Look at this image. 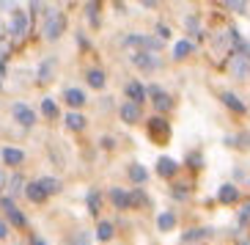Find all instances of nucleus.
Returning a JSON list of instances; mask_svg holds the SVG:
<instances>
[{"label": "nucleus", "instance_id": "ddd939ff", "mask_svg": "<svg viewBox=\"0 0 250 245\" xmlns=\"http://www.w3.org/2000/svg\"><path fill=\"white\" fill-rule=\"evenodd\" d=\"M217 199H220L223 204H234V201H239V190H236V185H223Z\"/></svg>", "mask_w": 250, "mask_h": 245}, {"label": "nucleus", "instance_id": "5701e85b", "mask_svg": "<svg viewBox=\"0 0 250 245\" xmlns=\"http://www.w3.org/2000/svg\"><path fill=\"white\" fill-rule=\"evenodd\" d=\"M42 113H44L47 119H55V116H58V105H55V99L47 97L44 102H42Z\"/></svg>", "mask_w": 250, "mask_h": 245}, {"label": "nucleus", "instance_id": "2eb2a0df", "mask_svg": "<svg viewBox=\"0 0 250 245\" xmlns=\"http://www.w3.org/2000/svg\"><path fill=\"white\" fill-rule=\"evenodd\" d=\"M66 102L72 105V108H83V105H85V94H83L80 89H66Z\"/></svg>", "mask_w": 250, "mask_h": 245}, {"label": "nucleus", "instance_id": "6e6552de", "mask_svg": "<svg viewBox=\"0 0 250 245\" xmlns=\"http://www.w3.org/2000/svg\"><path fill=\"white\" fill-rule=\"evenodd\" d=\"M0 204H3V209L8 212V221L14 223V226H25V223H28V221H25V215H22V212H20V209L14 207V201H11V199H3Z\"/></svg>", "mask_w": 250, "mask_h": 245}, {"label": "nucleus", "instance_id": "9d476101", "mask_svg": "<svg viewBox=\"0 0 250 245\" xmlns=\"http://www.w3.org/2000/svg\"><path fill=\"white\" fill-rule=\"evenodd\" d=\"M25 196H28V201H33V204H42V201L47 199L44 187L39 185V182H28V185H25Z\"/></svg>", "mask_w": 250, "mask_h": 245}, {"label": "nucleus", "instance_id": "0eeeda50", "mask_svg": "<svg viewBox=\"0 0 250 245\" xmlns=\"http://www.w3.org/2000/svg\"><path fill=\"white\" fill-rule=\"evenodd\" d=\"M0 155H3V163H6V165H22L25 163V152H22V149L6 146Z\"/></svg>", "mask_w": 250, "mask_h": 245}, {"label": "nucleus", "instance_id": "dca6fc26", "mask_svg": "<svg viewBox=\"0 0 250 245\" xmlns=\"http://www.w3.org/2000/svg\"><path fill=\"white\" fill-rule=\"evenodd\" d=\"M39 185L44 187L47 199H50L52 193H58V190H61V182H58V179H52V177H42V179H39Z\"/></svg>", "mask_w": 250, "mask_h": 245}, {"label": "nucleus", "instance_id": "473e14b6", "mask_svg": "<svg viewBox=\"0 0 250 245\" xmlns=\"http://www.w3.org/2000/svg\"><path fill=\"white\" fill-rule=\"evenodd\" d=\"M157 33H160V36H162V39H168V36H170V30H168V28H165V25H160V28H157Z\"/></svg>", "mask_w": 250, "mask_h": 245}, {"label": "nucleus", "instance_id": "4be33fe9", "mask_svg": "<svg viewBox=\"0 0 250 245\" xmlns=\"http://www.w3.org/2000/svg\"><path fill=\"white\" fill-rule=\"evenodd\" d=\"M173 223H176V218L170 215V212H162V215L157 218V226H160V231H170V229H173Z\"/></svg>", "mask_w": 250, "mask_h": 245}, {"label": "nucleus", "instance_id": "a878e982", "mask_svg": "<svg viewBox=\"0 0 250 245\" xmlns=\"http://www.w3.org/2000/svg\"><path fill=\"white\" fill-rule=\"evenodd\" d=\"M206 234H209L206 229H192V231H187V234L182 237V243H195V240H204Z\"/></svg>", "mask_w": 250, "mask_h": 245}, {"label": "nucleus", "instance_id": "393cba45", "mask_svg": "<svg viewBox=\"0 0 250 245\" xmlns=\"http://www.w3.org/2000/svg\"><path fill=\"white\" fill-rule=\"evenodd\" d=\"M190 50H192V45H190V42H184V39H182V42H179V45L173 47V58H176V61H182L184 55H190Z\"/></svg>", "mask_w": 250, "mask_h": 245}, {"label": "nucleus", "instance_id": "f3484780", "mask_svg": "<svg viewBox=\"0 0 250 245\" xmlns=\"http://www.w3.org/2000/svg\"><path fill=\"white\" fill-rule=\"evenodd\" d=\"M104 80H107V77H104L102 69H91L88 72V86L91 89H104Z\"/></svg>", "mask_w": 250, "mask_h": 245}, {"label": "nucleus", "instance_id": "7c9ffc66", "mask_svg": "<svg viewBox=\"0 0 250 245\" xmlns=\"http://www.w3.org/2000/svg\"><path fill=\"white\" fill-rule=\"evenodd\" d=\"M248 218H250V204L242 209V212H239V223H248Z\"/></svg>", "mask_w": 250, "mask_h": 245}, {"label": "nucleus", "instance_id": "c85d7f7f", "mask_svg": "<svg viewBox=\"0 0 250 245\" xmlns=\"http://www.w3.org/2000/svg\"><path fill=\"white\" fill-rule=\"evenodd\" d=\"M25 22H28V20H25V14H14V33H17V36L25 30Z\"/></svg>", "mask_w": 250, "mask_h": 245}, {"label": "nucleus", "instance_id": "c756f323", "mask_svg": "<svg viewBox=\"0 0 250 245\" xmlns=\"http://www.w3.org/2000/svg\"><path fill=\"white\" fill-rule=\"evenodd\" d=\"M88 209H91V212L99 209V193H88Z\"/></svg>", "mask_w": 250, "mask_h": 245}, {"label": "nucleus", "instance_id": "2f4dec72", "mask_svg": "<svg viewBox=\"0 0 250 245\" xmlns=\"http://www.w3.org/2000/svg\"><path fill=\"white\" fill-rule=\"evenodd\" d=\"M6 237H8V226L0 221V240H6Z\"/></svg>", "mask_w": 250, "mask_h": 245}, {"label": "nucleus", "instance_id": "f257e3e1", "mask_svg": "<svg viewBox=\"0 0 250 245\" xmlns=\"http://www.w3.org/2000/svg\"><path fill=\"white\" fill-rule=\"evenodd\" d=\"M228 64H231V74H234V77H239V80L250 77V55L248 52H234Z\"/></svg>", "mask_w": 250, "mask_h": 245}, {"label": "nucleus", "instance_id": "20e7f679", "mask_svg": "<svg viewBox=\"0 0 250 245\" xmlns=\"http://www.w3.org/2000/svg\"><path fill=\"white\" fill-rule=\"evenodd\" d=\"M148 91H151V97H154V108H157V111L165 113V111H170V108H173V99L162 91V86H148Z\"/></svg>", "mask_w": 250, "mask_h": 245}, {"label": "nucleus", "instance_id": "f03ea898", "mask_svg": "<svg viewBox=\"0 0 250 245\" xmlns=\"http://www.w3.org/2000/svg\"><path fill=\"white\" fill-rule=\"evenodd\" d=\"M63 33V17L58 11H50L47 14V25H44V36L47 39H58Z\"/></svg>", "mask_w": 250, "mask_h": 245}, {"label": "nucleus", "instance_id": "1a4fd4ad", "mask_svg": "<svg viewBox=\"0 0 250 245\" xmlns=\"http://www.w3.org/2000/svg\"><path fill=\"white\" fill-rule=\"evenodd\" d=\"M126 97H129V102L135 105H143V99H146V86H140V83H126Z\"/></svg>", "mask_w": 250, "mask_h": 245}, {"label": "nucleus", "instance_id": "7ed1b4c3", "mask_svg": "<svg viewBox=\"0 0 250 245\" xmlns=\"http://www.w3.org/2000/svg\"><path fill=\"white\" fill-rule=\"evenodd\" d=\"M11 113H14V119L20 121L22 127H33V124H36V113L30 111V105H25V102H17L14 108H11Z\"/></svg>", "mask_w": 250, "mask_h": 245}, {"label": "nucleus", "instance_id": "72a5a7b5", "mask_svg": "<svg viewBox=\"0 0 250 245\" xmlns=\"http://www.w3.org/2000/svg\"><path fill=\"white\" fill-rule=\"evenodd\" d=\"M30 245H44V243H42V240H33V243H30Z\"/></svg>", "mask_w": 250, "mask_h": 245}, {"label": "nucleus", "instance_id": "6ab92c4d", "mask_svg": "<svg viewBox=\"0 0 250 245\" xmlns=\"http://www.w3.org/2000/svg\"><path fill=\"white\" fill-rule=\"evenodd\" d=\"M129 179H132V182H146L148 179V171L146 168H143V165H129Z\"/></svg>", "mask_w": 250, "mask_h": 245}, {"label": "nucleus", "instance_id": "9b49d317", "mask_svg": "<svg viewBox=\"0 0 250 245\" xmlns=\"http://www.w3.org/2000/svg\"><path fill=\"white\" fill-rule=\"evenodd\" d=\"M157 171H160L162 177H176L179 163L176 160H170V157H160V160H157Z\"/></svg>", "mask_w": 250, "mask_h": 245}, {"label": "nucleus", "instance_id": "aec40b11", "mask_svg": "<svg viewBox=\"0 0 250 245\" xmlns=\"http://www.w3.org/2000/svg\"><path fill=\"white\" fill-rule=\"evenodd\" d=\"M55 72V61H50L47 58L44 64H42V69H39V83H47L50 80V74Z\"/></svg>", "mask_w": 250, "mask_h": 245}, {"label": "nucleus", "instance_id": "bb28decb", "mask_svg": "<svg viewBox=\"0 0 250 245\" xmlns=\"http://www.w3.org/2000/svg\"><path fill=\"white\" fill-rule=\"evenodd\" d=\"M148 130L160 135V130H162V133H168V124H165L162 119H151V121H148Z\"/></svg>", "mask_w": 250, "mask_h": 245}, {"label": "nucleus", "instance_id": "4468645a", "mask_svg": "<svg viewBox=\"0 0 250 245\" xmlns=\"http://www.w3.org/2000/svg\"><path fill=\"white\" fill-rule=\"evenodd\" d=\"M96 237L102 240V243H110L113 240V223L110 221H99V226H96Z\"/></svg>", "mask_w": 250, "mask_h": 245}, {"label": "nucleus", "instance_id": "39448f33", "mask_svg": "<svg viewBox=\"0 0 250 245\" xmlns=\"http://www.w3.org/2000/svg\"><path fill=\"white\" fill-rule=\"evenodd\" d=\"M118 116L126 121V124H138L140 121V105L135 102H124L121 108H118Z\"/></svg>", "mask_w": 250, "mask_h": 245}, {"label": "nucleus", "instance_id": "423d86ee", "mask_svg": "<svg viewBox=\"0 0 250 245\" xmlns=\"http://www.w3.org/2000/svg\"><path fill=\"white\" fill-rule=\"evenodd\" d=\"M220 99L226 102V108H231V111H234V113H239V116H242V113H248V105H245L242 99L236 97V94H231V91H223V94H220Z\"/></svg>", "mask_w": 250, "mask_h": 245}, {"label": "nucleus", "instance_id": "cd10ccee", "mask_svg": "<svg viewBox=\"0 0 250 245\" xmlns=\"http://www.w3.org/2000/svg\"><path fill=\"white\" fill-rule=\"evenodd\" d=\"M187 196H190V187H182V185L173 187V199L176 201H187Z\"/></svg>", "mask_w": 250, "mask_h": 245}, {"label": "nucleus", "instance_id": "a211bd4d", "mask_svg": "<svg viewBox=\"0 0 250 245\" xmlns=\"http://www.w3.org/2000/svg\"><path fill=\"white\" fill-rule=\"evenodd\" d=\"M110 199H113V204H116L118 209H126V207H129V193H126V190H118V187H116V190L110 193Z\"/></svg>", "mask_w": 250, "mask_h": 245}, {"label": "nucleus", "instance_id": "412c9836", "mask_svg": "<svg viewBox=\"0 0 250 245\" xmlns=\"http://www.w3.org/2000/svg\"><path fill=\"white\" fill-rule=\"evenodd\" d=\"M66 127H69V130H85V119H83L80 113H69V116H66Z\"/></svg>", "mask_w": 250, "mask_h": 245}, {"label": "nucleus", "instance_id": "f704fd0d", "mask_svg": "<svg viewBox=\"0 0 250 245\" xmlns=\"http://www.w3.org/2000/svg\"><path fill=\"white\" fill-rule=\"evenodd\" d=\"M248 179H250V177H248Z\"/></svg>", "mask_w": 250, "mask_h": 245}, {"label": "nucleus", "instance_id": "b1692460", "mask_svg": "<svg viewBox=\"0 0 250 245\" xmlns=\"http://www.w3.org/2000/svg\"><path fill=\"white\" fill-rule=\"evenodd\" d=\"M148 204V196L143 193V190H135V193H129V207H146Z\"/></svg>", "mask_w": 250, "mask_h": 245}, {"label": "nucleus", "instance_id": "f8f14e48", "mask_svg": "<svg viewBox=\"0 0 250 245\" xmlns=\"http://www.w3.org/2000/svg\"><path fill=\"white\" fill-rule=\"evenodd\" d=\"M135 64H138L140 69H148V72L160 67V61H157V55H151V52H138V55H135Z\"/></svg>", "mask_w": 250, "mask_h": 245}]
</instances>
